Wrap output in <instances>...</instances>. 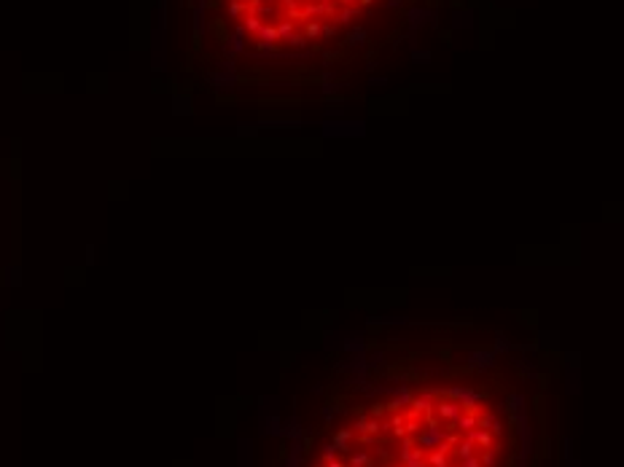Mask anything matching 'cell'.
Instances as JSON below:
<instances>
[{
    "label": "cell",
    "instance_id": "obj_1",
    "mask_svg": "<svg viewBox=\"0 0 624 467\" xmlns=\"http://www.w3.org/2000/svg\"><path fill=\"white\" fill-rule=\"evenodd\" d=\"M501 451L503 427L487 403L436 389L371 405L317 467H498Z\"/></svg>",
    "mask_w": 624,
    "mask_h": 467
}]
</instances>
